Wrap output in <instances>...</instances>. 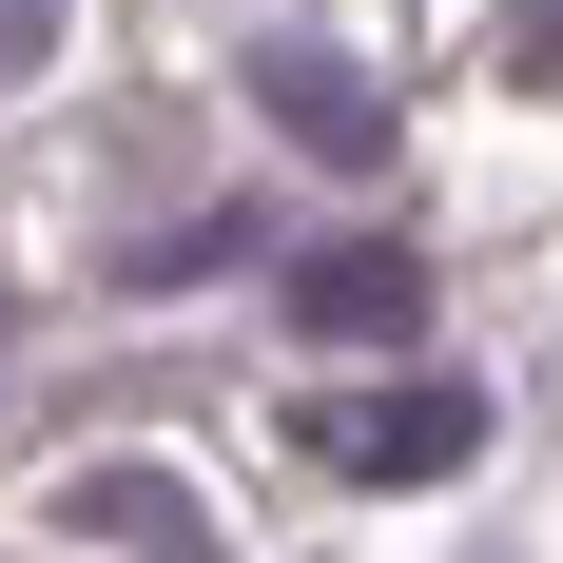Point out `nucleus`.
<instances>
[{
	"mask_svg": "<svg viewBox=\"0 0 563 563\" xmlns=\"http://www.w3.org/2000/svg\"><path fill=\"white\" fill-rule=\"evenodd\" d=\"M466 428H486L466 389H350V408H311V448H331L350 486H428V466H466Z\"/></svg>",
	"mask_w": 563,
	"mask_h": 563,
	"instance_id": "1",
	"label": "nucleus"
},
{
	"mask_svg": "<svg viewBox=\"0 0 563 563\" xmlns=\"http://www.w3.org/2000/svg\"><path fill=\"white\" fill-rule=\"evenodd\" d=\"M58 525H78V544H195V486H175V466H78Z\"/></svg>",
	"mask_w": 563,
	"mask_h": 563,
	"instance_id": "2",
	"label": "nucleus"
},
{
	"mask_svg": "<svg viewBox=\"0 0 563 563\" xmlns=\"http://www.w3.org/2000/svg\"><path fill=\"white\" fill-rule=\"evenodd\" d=\"M408 311H428L408 253H331V273H311V331H408Z\"/></svg>",
	"mask_w": 563,
	"mask_h": 563,
	"instance_id": "3",
	"label": "nucleus"
},
{
	"mask_svg": "<svg viewBox=\"0 0 563 563\" xmlns=\"http://www.w3.org/2000/svg\"><path fill=\"white\" fill-rule=\"evenodd\" d=\"M40 40H58V0H0V58H40Z\"/></svg>",
	"mask_w": 563,
	"mask_h": 563,
	"instance_id": "4",
	"label": "nucleus"
}]
</instances>
